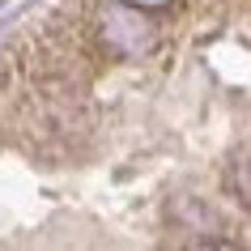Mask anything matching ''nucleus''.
Returning <instances> with one entry per match:
<instances>
[{"label":"nucleus","instance_id":"obj_1","mask_svg":"<svg viewBox=\"0 0 251 251\" xmlns=\"http://www.w3.org/2000/svg\"><path fill=\"white\" fill-rule=\"evenodd\" d=\"M98 39L115 60H141L158 47V26L149 22L145 9H132L119 0L115 9H106L98 17Z\"/></svg>","mask_w":251,"mask_h":251},{"label":"nucleus","instance_id":"obj_2","mask_svg":"<svg viewBox=\"0 0 251 251\" xmlns=\"http://www.w3.org/2000/svg\"><path fill=\"white\" fill-rule=\"evenodd\" d=\"M124 4H132V9H145V13H153V9H166L171 0H124Z\"/></svg>","mask_w":251,"mask_h":251}]
</instances>
